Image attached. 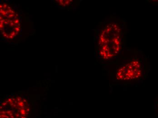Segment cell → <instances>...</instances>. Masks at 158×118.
Segmentation results:
<instances>
[{
    "label": "cell",
    "instance_id": "2",
    "mask_svg": "<svg viewBox=\"0 0 158 118\" xmlns=\"http://www.w3.org/2000/svg\"><path fill=\"white\" fill-rule=\"evenodd\" d=\"M143 73V66L137 59H132L120 66L116 71V79L123 81L135 80L140 77Z\"/></svg>",
    "mask_w": 158,
    "mask_h": 118
},
{
    "label": "cell",
    "instance_id": "3",
    "mask_svg": "<svg viewBox=\"0 0 158 118\" xmlns=\"http://www.w3.org/2000/svg\"></svg>",
    "mask_w": 158,
    "mask_h": 118
},
{
    "label": "cell",
    "instance_id": "1",
    "mask_svg": "<svg viewBox=\"0 0 158 118\" xmlns=\"http://www.w3.org/2000/svg\"><path fill=\"white\" fill-rule=\"evenodd\" d=\"M99 53L102 59H110L116 57L122 47V31L115 22L110 23L100 35Z\"/></svg>",
    "mask_w": 158,
    "mask_h": 118
}]
</instances>
